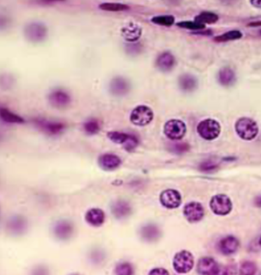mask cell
I'll return each mask as SVG.
<instances>
[{"label": "cell", "mask_w": 261, "mask_h": 275, "mask_svg": "<svg viewBox=\"0 0 261 275\" xmlns=\"http://www.w3.org/2000/svg\"><path fill=\"white\" fill-rule=\"evenodd\" d=\"M254 203L256 206L261 208V195L255 199Z\"/></svg>", "instance_id": "cell-42"}, {"label": "cell", "mask_w": 261, "mask_h": 275, "mask_svg": "<svg viewBox=\"0 0 261 275\" xmlns=\"http://www.w3.org/2000/svg\"><path fill=\"white\" fill-rule=\"evenodd\" d=\"M122 161L118 156L112 153L101 155L98 159V164L103 170L107 171L116 170L121 165Z\"/></svg>", "instance_id": "cell-19"}, {"label": "cell", "mask_w": 261, "mask_h": 275, "mask_svg": "<svg viewBox=\"0 0 261 275\" xmlns=\"http://www.w3.org/2000/svg\"><path fill=\"white\" fill-rule=\"evenodd\" d=\"M218 168V165L214 162H204L200 166V170L201 171L208 172L212 171Z\"/></svg>", "instance_id": "cell-37"}, {"label": "cell", "mask_w": 261, "mask_h": 275, "mask_svg": "<svg viewBox=\"0 0 261 275\" xmlns=\"http://www.w3.org/2000/svg\"><path fill=\"white\" fill-rule=\"evenodd\" d=\"M150 274H169V273L164 268H155L150 272Z\"/></svg>", "instance_id": "cell-39"}, {"label": "cell", "mask_w": 261, "mask_h": 275, "mask_svg": "<svg viewBox=\"0 0 261 275\" xmlns=\"http://www.w3.org/2000/svg\"><path fill=\"white\" fill-rule=\"evenodd\" d=\"M154 118L153 110L147 105H139L131 112L129 120L133 125L145 127L150 125Z\"/></svg>", "instance_id": "cell-3"}, {"label": "cell", "mask_w": 261, "mask_h": 275, "mask_svg": "<svg viewBox=\"0 0 261 275\" xmlns=\"http://www.w3.org/2000/svg\"><path fill=\"white\" fill-rule=\"evenodd\" d=\"M83 131L88 135H95L101 131V125L98 120H88L83 125Z\"/></svg>", "instance_id": "cell-29"}, {"label": "cell", "mask_w": 261, "mask_h": 275, "mask_svg": "<svg viewBox=\"0 0 261 275\" xmlns=\"http://www.w3.org/2000/svg\"><path fill=\"white\" fill-rule=\"evenodd\" d=\"M53 233L55 238L59 240H68L74 233V225L70 221H59L54 225Z\"/></svg>", "instance_id": "cell-14"}, {"label": "cell", "mask_w": 261, "mask_h": 275, "mask_svg": "<svg viewBox=\"0 0 261 275\" xmlns=\"http://www.w3.org/2000/svg\"><path fill=\"white\" fill-rule=\"evenodd\" d=\"M131 89V85L127 79L121 76L113 77L109 84V91L115 97H123L127 95Z\"/></svg>", "instance_id": "cell-10"}, {"label": "cell", "mask_w": 261, "mask_h": 275, "mask_svg": "<svg viewBox=\"0 0 261 275\" xmlns=\"http://www.w3.org/2000/svg\"><path fill=\"white\" fill-rule=\"evenodd\" d=\"M256 270H257V267L254 263L252 261H244L241 264L240 273L241 274H255Z\"/></svg>", "instance_id": "cell-34"}, {"label": "cell", "mask_w": 261, "mask_h": 275, "mask_svg": "<svg viewBox=\"0 0 261 275\" xmlns=\"http://www.w3.org/2000/svg\"><path fill=\"white\" fill-rule=\"evenodd\" d=\"M239 241L233 235H228L222 239L219 243V249L223 255H231L239 249Z\"/></svg>", "instance_id": "cell-18"}, {"label": "cell", "mask_w": 261, "mask_h": 275, "mask_svg": "<svg viewBox=\"0 0 261 275\" xmlns=\"http://www.w3.org/2000/svg\"><path fill=\"white\" fill-rule=\"evenodd\" d=\"M242 32L238 30H232L229 32H225L219 36L214 37V40L217 43H226V42L234 41L242 38Z\"/></svg>", "instance_id": "cell-27"}, {"label": "cell", "mask_w": 261, "mask_h": 275, "mask_svg": "<svg viewBox=\"0 0 261 275\" xmlns=\"http://www.w3.org/2000/svg\"><path fill=\"white\" fill-rule=\"evenodd\" d=\"M107 136L113 143L124 145L129 138L130 134L119 132V131H110L107 133Z\"/></svg>", "instance_id": "cell-30"}, {"label": "cell", "mask_w": 261, "mask_h": 275, "mask_svg": "<svg viewBox=\"0 0 261 275\" xmlns=\"http://www.w3.org/2000/svg\"><path fill=\"white\" fill-rule=\"evenodd\" d=\"M175 17L171 15H162L156 16L152 18L151 22L156 25H162V26L170 27L175 23Z\"/></svg>", "instance_id": "cell-31"}, {"label": "cell", "mask_w": 261, "mask_h": 275, "mask_svg": "<svg viewBox=\"0 0 261 275\" xmlns=\"http://www.w3.org/2000/svg\"><path fill=\"white\" fill-rule=\"evenodd\" d=\"M27 226L26 219L20 216H13L7 222V230L13 235L23 234L27 230Z\"/></svg>", "instance_id": "cell-16"}, {"label": "cell", "mask_w": 261, "mask_h": 275, "mask_svg": "<svg viewBox=\"0 0 261 275\" xmlns=\"http://www.w3.org/2000/svg\"><path fill=\"white\" fill-rule=\"evenodd\" d=\"M139 144V140L135 136L131 135L129 136V138L128 139L127 141L126 142L124 145H123V147L126 149L128 152H132L134 151L136 148L137 147Z\"/></svg>", "instance_id": "cell-35"}, {"label": "cell", "mask_w": 261, "mask_h": 275, "mask_svg": "<svg viewBox=\"0 0 261 275\" xmlns=\"http://www.w3.org/2000/svg\"><path fill=\"white\" fill-rule=\"evenodd\" d=\"M211 211L218 216H227L232 210L233 204L231 199L225 194L214 195L210 201Z\"/></svg>", "instance_id": "cell-6"}, {"label": "cell", "mask_w": 261, "mask_h": 275, "mask_svg": "<svg viewBox=\"0 0 261 275\" xmlns=\"http://www.w3.org/2000/svg\"><path fill=\"white\" fill-rule=\"evenodd\" d=\"M219 17L215 13L211 12H203L198 16H195V22L205 25V24H214L219 20Z\"/></svg>", "instance_id": "cell-26"}, {"label": "cell", "mask_w": 261, "mask_h": 275, "mask_svg": "<svg viewBox=\"0 0 261 275\" xmlns=\"http://www.w3.org/2000/svg\"><path fill=\"white\" fill-rule=\"evenodd\" d=\"M49 104L55 108H65L71 102V96L65 90L57 88L49 93L48 96Z\"/></svg>", "instance_id": "cell-9"}, {"label": "cell", "mask_w": 261, "mask_h": 275, "mask_svg": "<svg viewBox=\"0 0 261 275\" xmlns=\"http://www.w3.org/2000/svg\"><path fill=\"white\" fill-rule=\"evenodd\" d=\"M183 214L190 223H195L203 219L205 216V209L201 203L192 202L185 206Z\"/></svg>", "instance_id": "cell-11"}, {"label": "cell", "mask_w": 261, "mask_h": 275, "mask_svg": "<svg viewBox=\"0 0 261 275\" xmlns=\"http://www.w3.org/2000/svg\"><path fill=\"white\" fill-rule=\"evenodd\" d=\"M158 69L163 72L171 71L176 65V58L169 52H164L158 56L156 61Z\"/></svg>", "instance_id": "cell-20"}, {"label": "cell", "mask_w": 261, "mask_h": 275, "mask_svg": "<svg viewBox=\"0 0 261 275\" xmlns=\"http://www.w3.org/2000/svg\"><path fill=\"white\" fill-rule=\"evenodd\" d=\"M177 26L186 29L194 30V31H199V30L205 29V25L198 23L195 21H182L177 24Z\"/></svg>", "instance_id": "cell-33"}, {"label": "cell", "mask_w": 261, "mask_h": 275, "mask_svg": "<svg viewBox=\"0 0 261 275\" xmlns=\"http://www.w3.org/2000/svg\"><path fill=\"white\" fill-rule=\"evenodd\" d=\"M250 4L253 7H256V8L261 9V1H256V0L253 1V0H251Z\"/></svg>", "instance_id": "cell-40"}, {"label": "cell", "mask_w": 261, "mask_h": 275, "mask_svg": "<svg viewBox=\"0 0 261 275\" xmlns=\"http://www.w3.org/2000/svg\"><path fill=\"white\" fill-rule=\"evenodd\" d=\"M171 149L176 153H182L188 151L189 146L186 143H174V145H171Z\"/></svg>", "instance_id": "cell-36"}, {"label": "cell", "mask_w": 261, "mask_h": 275, "mask_svg": "<svg viewBox=\"0 0 261 275\" xmlns=\"http://www.w3.org/2000/svg\"><path fill=\"white\" fill-rule=\"evenodd\" d=\"M134 267L130 263L123 261L117 264L114 269V273L119 275H130L134 273Z\"/></svg>", "instance_id": "cell-32"}, {"label": "cell", "mask_w": 261, "mask_h": 275, "mask_svg": "<svg viewBox=\"0 0 261 275\" xmlns=\"http://www.w3.org/2000/svg\"><path fill=\"white\" fill-rule=\"evenodd\" d=\"M219 83L225 87H231L235 85L236 82V74L235 71L229 67H224L219 71Z\"/></svg>", "instance_id": "cell-23"}, {"label": "cell", "mask_w": 261, "mask_h": 275, "mask_svg": "<svg viewBox=\"0 0 261 275\" xmlns=\"http://www.w3.org/2000/svg\"><path fill=\"white\" fill-rule=\"evenodd\" d=\"M142 32H143V29L141 27L133 22L127 24L121 28L122 36L129 43H134L140 40Z\"/></svg>", "instance_id": "cell-21"}, {"label": "cell", "mask_w": 261, "mask_h": 275, "mask_svg": "<svg viewBox=\"0 0 261 275\" xmlns=\"http://www.w3.org/2000/svg\"><path fill=\"white\" fill-rule=\"evenodd\" d=\"M259 245H260V246H261V237H260V239H259Z\"/></svg>", "instance_id": "cell-43"}, {"label": "cell", "mask_w": 261, "mask_h": 275, "mask_svg": "<svg viewBox=\"0 0 261 275\" xmlns=\"http://www.w3.org/2000/svg\"><path fill=\"white\" fill-rule=\"evenodd\" d=\"M179 85L183 91L191 92L197 88L198 82L195 77L192 74H184L179 78Z\"/></svg>", "instance_id": "cell-24"}, {"label": "cell", "mask_w": 261, "mask_h": 275, "mask_svg": "<svg viewBox=\"0 0 261 275\" xmlns=\"http://www.w3.org/2000/svg\"><path fill=\"white\" fill-rule=\"evenodd\" d=\"M110 210L115 219L122 220L130 216L132 213V206L129 204V202L119 200L112 203L110 206Z\"/></svg>", "instance_id": "cell-13"}, {"label": "cell", "mask_w": 261, "mask_h": 275, "mask_svg": "<svg viewBox=\"0 0 261 275\" xmlns=\"http://www.w3.org/2000/svg\"><path fill=\"white\" fill-rule=\"evenodd\" d=\"M139 234L143 242L152 243L159 240L161 236V230L156 224L149 223L140 228Z\"/></svg>", "instance_id": "cell-17"}, {"label": "cell", "mask_w": 261, "mask_h": 275, "mask_svg": "<svg viewBox=\"0 0 261 275\" xmlns=\"http://www.w3.org/2000/svg\"><path fill=\"white\" fill-rule=\"evenodd\" d=\"M186 124L181 120H169L164 125V134L171 140H181L186 135Z\"/></svg>", "instance_id": "cell-5"}, {"label": "cell", "mask_w": 261, "mask_h": 275, "mask_svg": "<svg viewBox=\"0 0 261 275\" xmlns=\"http://www.w3.org/2000/svg\"><path fill=\"white\" fill-rule=\"evenodd\" d=\"M85 220L92 226H101L105 222V213L98 208L89 209L85 215Z\"/></svg>", "instance_id": "cell-22"}, {"label": "cell", "mask_w": 261, "mask_h": 275, "mask_svg": "<svg viewBox=\"0 0 261 275\" xmlns=\"http://www.w3.org/2000/svg\"><path fill=\"white\" fill-rule=\"evenodd\" d=\"M221 125L214 119H205L201 121L197 127V131L201 138L213 140L218 138L221 134Z\"/></svg>", "instance_id": "cell-4"}, {"label": "cell", "mask_w": 261, "mask_h": 275, "mask_svg": "<svg viewBox=\"0 0 261 275\" xmlns=\"http://www.w3.org/2000/svg\"><path fill=\"white\" fill-rule=\"evenodd\" d=\"M159 201L164 207L173 209L180 207L182 203V195L176 189H165L159 197Z\"/></svg>", "instance_id": "cell-12"}, {"label": "cell", "mask_w": 261, "mask_h": 275, "mask_svg": "<svg viewBox=\"0 0 261 275\" xmlns=\"http://www.w3.org/2000/svg\"><path fill=\"white\" fill-rule=\"evenodd\" d=\"M92 258H94V257H96V261H95V262L96 263H99L101 262V261H103V260H104V253L103 252H101V251L99 250H96L95 251V252H92Z\"/></svg>", "instance_id": "cell-38"}, {"label": "cell", "mask_w": 261, "mask_h": 275, "mask_svg": "<svg viewBox=\"0 0 261 275\" xmlns=\"http://www.w3.org/2000/svg\"><path fill=\"white\" fill-rule=\"evenodd\" d=\"M0 116L3 121L6 123L9 124H24L25 120L21 117L19 115L13 113V112L9 110L8 109L1 107L0 109Z\"/></svg>", "instance_id": "cell-25"}, {"label": "cell", "mask_w": 261, "mask_h": 275, "mask_svg": "<svg viewBox=\"0 0 261 275\" xmlns=\"http://www.w3.org/2000/svg\"><path fill=\"white\" fill-rule=\"evenodd\" d=\"M24 35L26 40L31 43H41L47 37L48 28L42 22H30L25 25Z\"/></svg>", "instance_id": "cell-2"}, {"label": "cell", "mask_w": 261, "mask_h": 275, "mask_svg": "<svg viewBox=\"0 0 261 275\" xmlns=\"http://www.w3.org/2000/svg\"><path fill=\"white\" fill-rule=\"evenodd\" d=\"M34 125L38 130L48 135L56 136L62 134L65 129V125L61 122L49 121L46 119L37 118L33 121Z\"/></svg>", "instance_id": "cell-8"}, {"label": "cell", "mask_w": 261, "mask_h": 275, "mask_svg": "<svg viewBox=\"0 0 261 275\" xmlns=\"http://www.w3.org/2000/svg\"><path fill=\"white\" fill-rule=\"evenodd\" d=\"M248 26L250 27H257L261 26V21H256V22H252L249 23Z\"/></svg>", "instance_id": "cell-41"}, {"label": "cell", "mask_w": 261, "mask_h": 275, "mask_svg": "<svg viewBox=\"0 0 261 275\" xmlns=\"http://www.w3.org/2000/svg\"><path fill=\"white\" fill-rule=\"evenodd\" d=\"M99 8L101 10L107 12H123L127 11L130 9L129 6L126 4H119V3H103L100 4Z\"/></svg>", "instance_id": "cell-28"}, {"label": "cell", "mask_w": 261, "mask_h": 275, "mask_svg": "<svg viewBox=\"0 0 261 275\" xmlns=\"http://www.w3.org/2000/svg\"><path fill=\"white\" fill-rule=\"evenodd\" d=\"M235 131L243 140H252L257 136L259 128L256 121L251 118L241 117L235 124Z\"/></svg>", "instance_id": "cell-1"}, {"label": "cell", "mask_w": 261, "mask_h": 275, "mask_svg": "<svg viewBox=\"0 0 261 275\" xmlns=\"http://www.w3.org/2000/svg\"><path fill=\"white\" fill-rule=\"evenodd\" d=\"M194 257L191 252L183 250L173 258V267L179 273H187L193 268Z\"/></svg>", "instance_id": "cell-7"}, {"label": "cell", "mask_w": 261, "mask_h": 275, "mask_svg": "<svg viewBox=\"0 0 261 275\" xmlns=\"http://www.w3.org/2000/svg\"><path fill=\"white\" fill-rule=\"evenodd\" d=\"M197 271L200 274H219L220 268L215 260L209 257H205L198 261L197 264Z\"/></svg>", "instance_id": "cell-15"}, {"label": "cell", "mask_w": 261, "mask_h": 275, "mask_svg": "<svg viewBox=\"0 0 261 275\" xmlns=\"http://www.w3.org/2000/svg\"><path fill=\"white\" fill-rule=\"evenodd\" d=\"M259 33H260V35H261V31H260V32H259Z\"/></svg>", "instance_id": "cell-44"}]
</instances>
